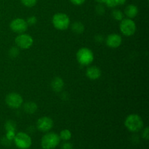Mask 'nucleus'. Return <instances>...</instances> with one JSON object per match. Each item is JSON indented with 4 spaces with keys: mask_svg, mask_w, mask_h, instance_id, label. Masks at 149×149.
Segmentation results:
<instances>
[{
    "mask_svg": "<svg viewBox=\"0 0 149 149\" xmlns=\"http://www.w3.org/2000/svg\"><path fill=\"white\" fill-rule=\"evenodd\" d=\"M10 27L15 33H23L28 29V24L24 19L15 18L12 20Z\"/></svg>",
    "mask_w": 149,
    "mask_h": 149,
    "instance_id": "9",
    "label": "nucleus"
},
{
    "mask_svg": "<svg viewBox=\"0 0 149 149\" xmlns=\"http://www.w3.org/2000/svg\"><path fill=\"white\" fill-rule=\"evenodd\" d=\"M52 127H53V121L48 116L39 118L36 122V127L41 132H48L52 129Z\"/></svg>",
    "mask_w": 149,
    "mask_h": 149,
    "instance_id": "10",
    "label": "nucleus"
},
{
    "mask_svg": "<svg viewBox=\"0 0 149 149\" xmlns=\"http://www.w3.org/2000/svg\"><path fill=\"white\" fill-rule=\"evenodd\" d=\"M111 16L113 19L118 21H121L124 19L123 13L119 10H113L111 13Z\"/></svg>",
    "mask_w": 149,
    "mask_h": 149,
    "instance_id": "18",
    "label": "nucleus"
},
{
    "mask_svg": "<svg viewBox=\"0 0 149 149\" xmlns=\"http://www.w3.org/2000/svg\"><path fill=\"white\" fill-rule=\"evenodd\" d=\"M70 1L74 5H81L82 4H84L85 0H70Z\"/></svg>",
    "mask_w": 149,
    "mask_h": 149,
    "instance_id": "28",
    "label": "nucleus"
},
{
    "mask_svg": "<svg viewBox=\"0 0 149 149\" xmlns=\"http://www.w3.org/2000/svg\"><path fill=\"white\" fill-rule=\"evenodd\" d=\"M119 29H120L122 33H123L125 36H132L136 31V24L132 20V19H123L121 20Z\"/></svg>",
    "mask_w": 149,
    "mask_h": 149,
    "instance_id": "6",
    "label": "nucleus"
},
{
    "mask_svg": "<svg viewBox=\"0 0 149 149\" xmlns=\"http://www.w3.org/2000/svg\"><path fill=\"white\" fill-rule=\"evenodd\" d=\"M15 135V133L14 131H7V134H6V138L10 141H12V140L14 139Z\"/></svg>",
    "mask_w": 149,
    "mask_h": 149,
    "instance_id": "25",
    "label": "nucleus"
},
{
    "mask_svg": "<svg viewBox=\"0 0 149 149\" xmlns=\"http://www.w3.org/2000/svg\"><path fill=\"white\" fill-rule=\"evenodd\" d=\"M14 142L19 149H28L31 147L32 141L31 137L25 132H18L15 135Z\"/></svg>",
    "mask_w": 149,
    "mask_h": 149,
    "instance_id": "5",
    "label": "nucleus"
},
{
    "mask_svg": "<svg viewBox=\"0 0 149 149\" xmlns=\"http://www.w3.org/2000/svg\"><path fill=\"white\" fill-rule=\"evenodd\" d=\"M60 136L54 132L45 134L41 141V146L43 149H54L60 143Z\"/></svg>",
    "mask_w": 149,
    "mask_h": 149,
    "instance_id": "2",
    "label": "nucleus"
},
{
    "mask_svg": "<svg viewBox=\"0 0 149 149\" xmlns=\"http://www.w3.org/2000/svg\"><path fill=\"white\" fill-rule=\"evenodd\" d=\"M16 45L21 49H29L33 44V39L30 35L26 33H20L15 38Z\"/></svg>",
    "mask_w": 149,
    "mask_h": 149,
    "instance_id": "8",
    "label": "nucleus"
},
{
    "mask_svg": "<svg viewBox=\"0 0 149 149\" xmlns=\"http://www.w3.org/2000/svg\"><path fill=\"white\" fill-rule=\"evenodd\" d=\"M21 3L27 7H32L36 5L37 0H20Z\"/></svg>",
    "mask_w": 149,
    "mask_h": 149,
    "instance_id": "21",
    "label": "nucleus"
},
{
    "mask_svg": "<svg viewBox=\"0 0 149 149\" xmlns=\"http://www.w3.org/2000/svg\"><path fill=\"white\" fill-rule=\"evenodd\" d=\"M6 104L11 109H18L23 105V99L20 94L11 93L6 96Z\"/></svg>",
    "mask_w": 149,
    "mask_h": 149,
    "instance_id": "7",
    "label": "nucleus"
},
{
    "mask_svg": "<svg viewBox=\"0 0 149 149\" xmlns=\"http://www.w3.org/2000/svg\"><path fill=\"white\" fill-rule=\"evenodd\" d=\"M61 149H73V146L71 145V143H64L62 145Z\"/></svg>",
    "mask_w": 149,
    "mask_h": 149,
    "instance_id": "26",
    "label": "nucleus"
},
{
    "mask_svg": "<svg viewBox=\"0 0 149 149\" xmlns=\"http://www.w3.org/2000/svg\"><path fill=\"white\" fill-rule=\"evenodd\" d=\"M52 22L55 29L60 31H64L69 27L70 18L65 13H59L54 15Z\"/></svg>",
    "mask_w": 149,
    "mask_h": 149,
    "instance_id": "3",
    "label": "nucleus"
},
{
    "mask_svg": "<svg viewBox=\"0 0 149 149\" xmlns=\"http://www.w3.org/2000/svg\"><path fill=\"white\" fill-rule=\"evenodd\" d=\"M71 30L77 34H81L84 31V26L81 22L76 21L71 25Z\"/></svg>",
    "mask_w": 149,
    "mask_h": 149,
    "instance_id": "16",
    "label": "nucleus"
},
{
    "mask_svg": "<svg viewBox=\"0 0 149 149\" xmlns=\"http://www.w3.org/2000/svg\"><path fill=\"white\" fill-rule=\"evenodd\" d=\"M143 138L146 140H148L149 138V133H148V127L145 128V130H143Z\"/></svg>",
    "mask_w": 149,
    "mask_h": 149,
    "instance_id": "27",
    "label": "nucleus"
},
{
    "mask_svg": "<svg viewBox=\"0 0 149 149\" xmlns=\"http://www.w3.org/2000/svg\"><path fill=\"white\" fill-rule=\"evenodd\" d=\"M64 87V82L63 79L60 77H55L51 81V87L53 91L56 93H60L62 91Z\"/></svg>",
    "mask_w": 149,
    "mask_h": 149,
    "instance_id": "13",
    "label": "nucleus"
},
{
    "mask_svg": "<svg viewBox=\"0 0 149 149\" xmlns=\"http://www.w3.org/2000/svg\"><path fill=\"white\" fill-rule=\"evenodd\" d=\"M95 1H96L97 2H98V3H100V4H103V3L106 2V0H95Z\"/></svg>",
    "mask_w": 149,
    "mask_h": 149,
    "instance_id": "29",
    "label": "nucleus"
},
{
    "mask_svg": "<svg viewBox=\"0 0 149 149\" xmlns=\"http://www.w3.org/2000/svg\"><path fill=\"white\" fill-rule=\"evenodd\" d=\"M106 45L111 48H117L122 45V39L117 33H111L109 35L106 39Z\"/></svg>",
    "mask_w": 149,
    "mask_h": 149,
    "instance_id": "11",
    "label": "nucleus"
},
{
    "mask_svg": "<svg viewBox=\"0 0 149 149\" xmlns=\"http://www.w3.org/2000/svg\"><path fill=\"white\" fill-rule=\"evenodd\" d=\"M96 12L97 14L99 15H103L105 13V8L102 4H99L96 7Z\"/></svg>",
    "mask_w": 149,
    "mask_h": 149,
    "instance_id": "24",
    "label": "nucleus"
},
{
    "mask_svg": "<svg viewBox=\"0 0 149 149\" xmlns=\"http://www.w3.org/2000/svg\"><path fill=\"white\" fill-rule=\"evenodd\" d=\"M9 55H10V57H12V58H16V57L19 55L18 48L15 47H12L11 49H10V51H9Z\"/></svg>",
    "mask_w": 149,
    "mask_h": 149,
    "instance_id": "22",
    "label": "nucleus"
},
{
    "mask_svg": "<svg viewBox=\"0 0 149 149\" xmlns=\"http://www.w3.org/2000/svg\"><path fill=\"white\" fill-rule=\"evenodd\" d=\"M125 125L130 132H138L143 127V122L141 116L138 114H130L126 118Z\"/></svg>",
    "mask_w": 149,
    "mask_h": 149,
    "instance_id": "1",
    "label": "nucleus"
},
{
    "mask_svg": "<svg viewBox=\"0 0 149 149\" xmlns=\"http://www.w3.org/2000/svg\"><path fill=\"white\" fill-rule=\"evenodd\" d=\"M71 131L68 130H63L60 133V138L63 141H69L70 139L71 138Z\"/></svg>",
    "mask_w": 149,
    "mask_h": 149,
    "instance_id": "19",
    "label": "nucleus"
},
{
    "mask_svg": "<svg viewBox=\"0 0 149 149\" xmlns=\"http://www.w3.org/2000/svg\"><path fill=\"white\" fill-rule=\"evenodd\" d=\"M5 129L7 131H15L16 125L14 122L12 120H9L5 124Z\"/></svg>",
    "mask_w": 149,
    "mask_h": 149,
    "instance_id": "20",
    "label": "nucleus"
},
{
    "mask_svg": "<svg viewBox=\"0 0 149 149\" xmlns=\"http://www.w3.org/2000/svg\"><path fill=\"white\" fill-rule=\"evenodd\" d=\"M86 75L90 79L96 80L101 76V71L97 66H90L86 71Z\"/></svg>",
    "mask_w": 149,
    "mask_h": 149,
    "instance_id": "12",
    "label": "nucleus"
},
{
    "mask_svg": "<svg viewBox=\"0 0 149 149\" xmlns=\"http://www.w3.org/2000/svg\"><path fill=\"white\" fill-rule=\"evenodd\" d=\"M138 13V8L135 4H129L125 9V14L130 19H132L137 16Z\"/></svg>",
    "mask_w": 149,
    "mask_h": 149,
    "instance_id": "14",
    "label": "nucleus"
},
{
    "mask_svg": "<svg viewBox=\"0 0 149 149\" xmlns=\"http://www.w3.org/2000/svg\"><path fill=\"white\" fill-rule=\"evenodd\" d=\"M126 0H106L105 4L109 7H115L119 5H123Z\"/></svg>",
    "mask_w": 149,
    "mask_h": 149,
    "instance_id": "17",
    "label": "nucleus"
},
{
    "mask_svg": "<svg viewBox=\"0 0 149 149\" xmlns=\"http://www.w3.org/2000/svg\"><path fill=\"white\" fill-rule=\"evenodd\" d=\"M77 59L79 64L82 65H90L94 61V55L91 49L82 47L77 52Z\"/></svg>",
    "mask_w": 149,
    "mask_h": 149,
    "instance_id": "4",
    "label": "nucleus"
},
{
    "mask_svg": "<svg viewBox=\"0 0 149 149\" xmlns=\"http://www.w3.org/2000/svg\"><path fill=\"white\" fill-rule=\"evenodd\" d=\"M26 22H27L28 26H29V25L33 26V25H35L36 23V22H37V18H36L35 16H31V17H29V18L27 19Z\"/></svg>",
    "mask_w": 149,
    "mask_h": 149,
    "instance_id": "23",
    "label": "nucleus"
},
{
    "mask_svg": "<svg viewBox=\"0 0 149 149\" xmlns=\"http://www.w3.org/2000/svg\"><path fill=\"white\" fill-rule=\"evenodd\" d=\"M23 110L26 113H29V114L34 113L37 110V105L33 101L26 102L23 105Z\"/></svg>",
    "mask_w": 149,
    "mask_h": 149,
    "instance_id": "15",
    "label": "nucleus"
}]
</instances>
